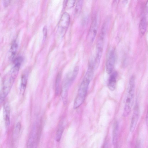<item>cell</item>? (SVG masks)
<instances>
[{"label": "cell", "mask_w": 148, "mask_h": 148, "mask_svg": "<svg viewBox=\"0 0 148 148\" xmlns=\"http://www.w3.org/2000/svg\"><path fill=\"white\" fill-rule=\"evenodd\" d=\"M22 62L16 61L14 65L4 77L0 92V102H3L10 92L18 73Z\"/></svg>", "instance_id": "6da1fadb"}, {"label": "cell", "mask_w": 148, "mask_h": 148, "mask_svg": "<svg viewBox=\"0 0 148 148\" xmlns=\"http://www.w3.org/2000/svg\"><path fill=\"white\" fill-rule=\"evenodd\" d=\"M135 79L134 76H132L129 82L128 91L126 98L123 115L124 117L128 116L131 111L134 104Z\"/></svg>", "instance_id": "7a4b0ae2"}, {"label": "cell", "mask_w": 148, "mask_h": 148, "mask_svg": "<svg viewBox=\"0 0 148 148\" xmlns=\"http://www.w3.org/2000/svg\"><path fill=\"white\" fill-rule=\"evenodd\" d=\"M90 80L84 77L78 91L73 104L74 109L79 107L84 102L87 95Z\"/></svg>", "instance_id": "3957f363"}, {"label": "cell", "mask_w": 148, "mask_h": 148, "mask_svg": "<svg viewBox=\"0 0 148 148\" xmlns=\"http://www.w3.org/2000/svg\"><path fill=\"white\" fill-rule=\"evenodd\" d=\"M70 21L69 14L65 12L63 13L59 21L58 24V29L62 36H63L66 33L69 26Z\"/></svg>", "instance_id": "277c9868"}, {"label": "cell", "mask_w": 148, "mask_h": 148, "mask_svg": "<svg viewBox=\"0 0 148 148\" xmlns=\"http://www.w3.org/2000/svg\"><path fill=\"white\" fill-rule=\"evenodd\" d=\"M116 55L114 49L110 48L108 52L106 62V70L107 73L110 74L112 72L115 61Z\"/></svg>", "instance_id": "5b68a950"}, {"label": "cell", "mask_w": 148, "mask_h": 148, "mask_svg": "<svg viewBox=\"0 0 148 148\" xmlns=\"http://www.w3.org/2000/svg\"><path fill=\"white\" fill-rule=\"evenodd\" d=\"M71 77L69 74L66 75L64 78L61 86V94L62 99L65 104L67 102L68 92L69 86L71 83L70 80Z\"/></svg>", "instance_id": "8992f818"}, {"label": "cell", "mask_w": 148, "mask_h": 148, "mask_svg": "<svg viewBox=\"0 0 148 148\" xmlns=\"http://www.w3.org/2000/svg\"><path fill=\"white\" fill-rule=\"evenodd\" d=\"M140 111L138 105L136 104L132 116L130 130L132 132L135 130L136 126L139 116Z\"/></svg>", "instance_id": "52a82bcc"}, {"label": "cell", "mask_w": 148, "mask_h": 148, "mask_svg": "<svg viewBox=\"0 0 148 148\" xmlns=\"http://www.w3.org/2000/svg\"><path fill=\"white\" fill-rule=\"evenodd\" d=\"M98 29V24L96 18H94L91 23L88 36V40L90 43L94 41L96 36Z\"/></svg>", "instance_id": "ba28073f"}, {"label": "cell", "mask_w": 148, "mask_h": 148, "mask_svg": "<svg viewBox=\"0 0 148 148\" xmlns=\"http://www.w3.org/2000/svg\"><path fill=\"white\" fill-rule=\"evenodd\" d=\"M3 116L6 128L8 130L10 123V108L9 104L6 103L3 107Z\"/></svg>", "instance_id": "9c48e42d"}, {"label": "cell", "mask_w": 148, "mask_h": 148, "mask_svg": "<svg viewBox=\"0 0 148 148\" xmlns=\"http://www.w3.org/2000/svg\"><path fill=\"white\" fill-rule=\"evenodd\" d=\"M116 72H114L110 75L108 79V87L112 91H113L116 87Z\"/></svg>", "instance_id": "30bf717a"}, {"label": "cell", "mask_w": 148, "mask_h": 148, "mask_svg": "<svg viewBox=\"0 0 148 148\" xmlns=\"http://www.w3.org/2000/svg\"><path fill=\"white\" fill-rule=\"evenodd\" d=\"M28 79V75L24 73L22 75L21 79V82L20 87V91L21 93L23 94L25 91Z\"/></svg>", "instance_id": "8fae6325"}, {"label": "cell", "mask_w": 148, "mask_h": 148, "mask_svg": "<svg viewBox=\"0 0 148 148\" xmlns=\"http://www.w3.org/2000/svg\"><path fill=\"white\" fill-rule=\"evenodd\" d=\"M119 130V125L117 121L114 123L112 132V143L113 145H115L117 143Z\"/></svg>", "instance_id": "7c38bea8"}, {"label": "cell", "mask_w": 148, "mask_h": 148, "mask_svg": "<svg viewBox=\"0 0 148 148\" xmlns=\"http://www.w3.org/2000/svg\"><path fill=\"white\" fill-rule=\"evenodd\" d=\"M18 45L15 41H14L12 44L10 50V59L14 61L15 59L16 54L18 48Z\"/></svg>", "instance_id": "4fadbf2b"}, {"label": "cell", "mask_w": 148, "mask_h": 148, "mask_svg": "<svg viewBox=\"0 0 148 148\" xmlns=\"http://www.w3.org/2000/svg\"><path fill=\"white\" fill-rule=\"evenodd\" d=\"M36 131L33 130L28 140L26 148H34L36 136Z\"/></svg>", "instance_id": "5bb4252c"}, {"label": "cell", "mask_w": 148, "mask_h": 148, "mask_svg": "<svg viewBox=\"0 0 148 148\" xmlns=\"http://www.w3.org/2000/svg\"><path fill=\"white\" fill-rule=\"evenodd\" d=\"M139 32L142 35H143L145 33L147 28V22L145 17L141 18L139 25Z\"/></svg>", "instance_id": "9a60e30c"}, {"label": "cell", "mask_w": 148, "mask_h": 148, "mask_svg": "<svg viewBox=\"0 0 148 148\" xmlns=\"http://www.w3.org/2000/svg\"><path fill=\"white\" fill-rule=\"evenodd\" d=\"M61 74L59 73L56 77L55 84V93L58 95L60 92V85L61 79Z\"/></svg>", "instance_id": "2e32d148"}, {"label": "cell", "mask_w": 148, "mask_h": 148, "mask_svg": "<svg viewBox=\"0 0 148 148\" xmlns=\"http://www.w3.org/2000/svg\"><path fill=\"white\" fill-rule=\"evenodd\" d=\"M83 5V1L82 0L78 1L76 4L75 9V16H78L81 12Z\"/></svg>", "instance_id": "e0dca14e"}, {"label": "cell", "mask_w": 148, "mask_h": 148, "mask_svg": "<svg viewBox=\"0 0 148 148\" xmlns=\"http://www.w3.org/2000/svg\"><path fill=\"white\" fill-rule=\"evenodd\" d=\"M64 130V127L62 125H60L58 129L56 135V141L59 142L61 139Z\"/></svg>", "instance_id": "ac0fdd59"}, {"label": "cell", "mask_w": 148, "mask_h": 148, "mask_svg": "<svg viewBox=\"0 0 148 148\" xmlns=\"http://www.w3.org/2000/svg\"><path fill=\"white\" fill-rule=\"evenodd\" d=\"M21 127V125L20 122H18L16 125L14 129L13 134L14 139H16L18 136L20 132Z\"/></svg>", "instance_id": "d6986e66"}, {"label": "cell", "mask_w": 148, "mask_h": 148, "mask_svg": "<svg viewBox=\"0 0 148 148\" xmlns=\"http://www.w3.org/2000/svg\"><path fill=\"white\" fill-rule=\"evenodd\" d=\"M79 67L78 66H76L74 68L70 78L71 83L75 80L76 77L79 71Z\"/></svg>", "instance_id": "ffe728a7"}, {"label": "cell", "mask_w": 148, "mask_h": 148, "mask_svg": "<svg viewBox=\"0 0 148 148\" xmlns=\"http://www.w3.org/2000/svg\"><path fill=\"white\" fill-rule=\"evenodd\" d=\"M75 0H69L67 1L65 3V5L68 8H71L73 7L75 3Z\"/></svg>", "instance_id": "44dd1931"}, {"label": "cell", "mask_w": 148, "mask_h": 148, "mask_svg": "<svg viewBox=\"0 0 148 148\" xmlns=\"http://www.w3.org/2000/svg\"><path fill=\"white\" fill-rule=\"evenodd\" d=\"M43 42H44L46 38L47 33V28L46 26H45L43 28Z\"/></svg>", "instance_id": "7402d4cb"}, {"label": "cell", "mask_w": 148, "mask_h": 148, "mask_svg": "<svg viewBox=\"0 0 148 148\" xmlns=\"http://www.w3.org/2000/svg\"><path fill=\"white\" fill-rule=\"evenodd\" d=\"M3 5L4 7H6L8 5L10 1L9 0H4L3 1Z\"/></svg>", "instance_id": "603a6c76"}, {"label": "cell", "mask_w": 148, "mask_h": 148, "mask_svg": "<svg viewBox=\"0 0 148 148\" xmlns=\"http://www.w3.org/2000/svg\"><path fill=\"white\" fill-rule=\"evenodd\" d=\"M146 122L147 125L148 127V104L147 108V112L146 116Z\"/></svg>", "instance_id": "cb8c5ba5"}, {"label": "cell", "mask_w": 148, "mask_h": 148, "mask_svg": "<svg viewBox=\"0 0 148 148\" xmlns=\"http://www.w3.org/2000/svg\"><path fill=\"white\" fill-rule=\"evenodd\" d=\"M135 148H140V145L139 143H137L136 146Z\"/></svg>", "instance_id": "d4e9b609"}, {"label": "cell", "mask_w": 148, "mask_h": 148, "mask_svg": "<svg viewBox=\"0 0 148 148\" xmlns=\"http://www.w3.org/2000/svg\"><path fill=\"white\" fill-rule=\"evenodd\" d=\"M103 148H107V145L106 144H105Z\"/></svg>", "instance_id": "484cf974"}]
</instances>
